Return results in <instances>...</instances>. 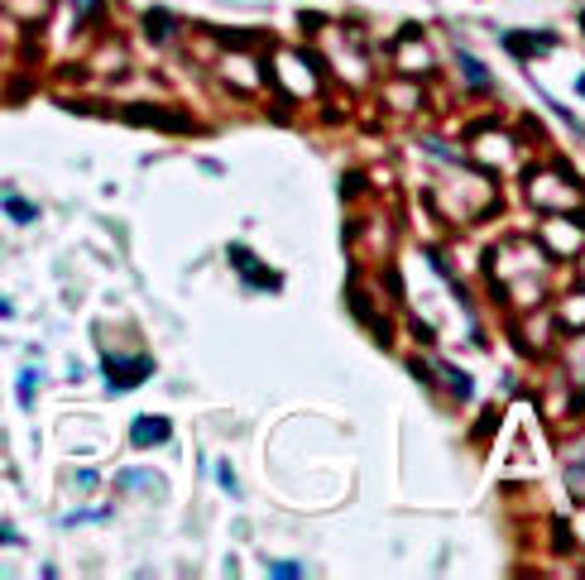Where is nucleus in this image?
<instances>
[{"label": "nucleus", "mask_w": 585, "mask_h": 580, "mask_svg": "<svg viewBox=\"0 0 585 580\" xmlns=\"http://www.w3.org/2000/svg\"><path fill=\"white\" fill-rule=\"evenodd\" d=\"M149 374H154V360H149V355H135V360H115V355H106V379H110L115 393L130 388V384H144Z\"/></svg>", "instance_id": "nucleus-1"}, {"label": "nucleus", "mask_w": 585, "mask_h": 580, "mask_svg": "<svg viewBox=\"0 0 585 580\" xmlns=\"http://www.w3.org/2000/svg\"><path fill=\"white\" fill-rule=\"evenodd\" d=\"M173 437V422L168 417H139L135 427H130V441L135 446H163Z\"/></svg>", "instance_id": "nucleus-2"}, {"label": "nucleus", "mask_w": 585, "mask_h": 580, "mask_svg": "<svg viewBox=\"0 0 585 580\" xmlns=\"http://www.w3.org/2000/svg\"><path fill=\"white\" fill-rule=\"evenodd\" d=\"M5 211H10V221H19V226L39 216V211H34V201H19V197H5Z\"/></svg>", "instance_id": "nucleus-3"}, {"label": "nucleus", "mask_w": 585, "mask_h": 580, "mask_svg": "<svg viewBox=\"0 0 585 580\" xmlns=\"http://www.w3.org/2000/svg\"><path fill=\"white\" fill-rule=\"evenodd\" d=\"M552 39H523V34H508V48L513 53H537V48H547Z\"/></svg>", "instance_id": "nucleus-4"}, {"label": "nucleus", "mask_w": 585, "mask_h": 580, "mask_svg": "<svg viewBox=\"0 0 585 580\" xmlns=\"http://www.w3.org/2000/svg\"><path fill=\"white\" fill-rule=\"evenodd\" d=\"M34 388H39V374H34V370H24V374H19V403H24V408L34 403Z\"/></svg>", "instance_id": "nucleus-5"}, {"label": "nucleus", "mask_w": 585, "mask_h": 580, "mask_svg": "<svg viewBox=\"0 0 585 580\" xmlns=\"http://www.w3.org/2000/svg\"><path fill=\"white\" fill-rule=\"evenodd\" d=\"M149 34H154V39H168V14H163V10L149 14Z\"/></svg>", "instance_id": "nucleus-6"}, {"label": "nucleus", "mask_w": 585, "mask_h": 580, "mask_svg": "<svg viewBox=\"0 0 585 580\" xmlns=\"http://www.w3.org/2000/svg\"><path fill=\"white\" fill-rule=\"evenodd\" d=\"M216 480L226 484V494H235V489H240V484H235V475H230V466H216Z\"/></svg>", "instance_id": "nucleus-7"}, {"label": "nucleus", "mask_w": 585, "mask_h": 580, "mask_svg": "<svg viewBox=\"0 0 585 580\" xmlns=\"http://www.w3.org/2000/svg\"><path fill=\"white\" fill-rule=\"evenodd\" d=\"M269 571H274V576H302V566H292V561H274V566H269Z\"/></svg>", "instance_id": "nucleus-8"}, {"label": "nucleus", "mask_w": 585, "mask_h": 580, "mask_svg": "<svg viewBox=\"0 0 585 580\" xmlns=\"http://www.w3.org/2000/svg\"><path fill=\"white\" fill-rule=\"evenodd\" d=\"M461 63H466V77H470V82H485V72L475 68V58H461Z\"/></svg>", "instance_id": "nucleus-9"}, {"label": "nucleus", "mask_w": 585, "mask_h": 580, "mask_svg": "<svg viewBox=\"0 0 585 580\" xmlns=\"http://www.w3.org/2000/svg\"><path fill=\"white\" fill-rule=\"evenodd\" d=\"M0 542H10V547H14V542H19V532H10V528H0Z\"/></svg>", "instance_id": "nucleus-10"}, {"label": "nucleus", "mask_w": 585, "mask_h": 580, "mask_svg": "<svg viewBox=\"0 0 585 580\" xmlns=\"http://www.w3.org/2000/svg\"><path fill=\"white\" fill-rule=\"evenodd\" d=\"M10 312H14V307H10V302H5V297H0V317H10Z\"/></svg>", "instance_id": "nucleus-11"}]
</instances>
